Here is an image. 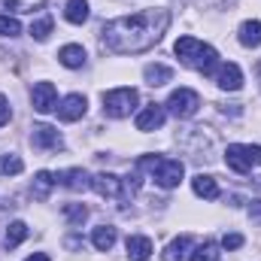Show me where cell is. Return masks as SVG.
Segmentation results:
<instances>
[{
  "mask_svg": "<svg viewBox=\"0 0 261 261\" xmlns=\"http://www.w3.org/2000/svg\"><path fill=\"white\" fill-rule=\"evenodd\" d=\"M164 119H167V110H164L161 103H149L146 110L137 113V130H143V134L158 130L161 125H164Z\"/></svg>",
  "mask_w": 261,
  "mask_h": 261,
  "instance_id": "12",
  "label": "cell"
},
{
  "mask_svg": "<svg viewBox=\"0 0 261 261\" xmlns=\"http://www.w3.org/2000/svg\"><path fill=\"white\" fill-rule=\"evenodd\" d=\"M85 110H88L85 94H67V97H61V103L55 107V113H58L61 122H79L85 116Z\"/></svg>",
  "mask_w": 261,
  "mask_h": 261,
  "instance_id": "10",
  "label": "cell"
},
{
  "mask_svg": "<svg viewBox=\"0 0 261 261\" xmlns=\"http://www.w3.org/2000/svg\"><path fill=\"white\" fill-rule=\"evenodd\" d=\"M58 61L70 70H79V67L85 64V49L79 46V43H67L61 46V52H58Z\"/></svg>",
  "mask_w": 261,
  "mask_h": 261,
  "instance_id": "16",
  "label": "cell"
},
{
  "mask_svg": "<svg viewBox=\"0 0 261 261\" xmlns=\"http://www.w3.org/2000/svg\"><path fill=\"white\" fill-rule=\"evenodd\" d=\"M31 103H34L37 113H52V110L58 107V91H55V85H52V82H37L34 91H31Z\"/></svg>",
  "mask_w": 261,
  "mask_h": 261,
  "instance_id": "11",
  "label": "cell"
},
{
  "mask_svg": "<svg viewBox=\"0 0 261 261\" xmlns=\"http://www.w3.org/2000/svg\"><path fill=\"white\" fill-rule=\"evenodd\" d=\"M64 216H67V222H70V225H76V228H79V225L88 219V210H85L82 203H67V206H64Z\"/></svg>",
  "mask_w": 261,
  "mask_h": 261,
  "instance_id": "27",
  "label": "cell"
},
{
  "mask_svg": "<svg viewBox=\"0 0 261 261\" xmlns=\"http://www.w3.org/2000/svg\"><path fill=\"white\" fill-rule=\"evenodd\" d=\"M91 189L107 200H125V182L116 173H94L91 176Z\"/></svg>",
  "mask_w": 261,
  "mask_h": 261,
  "instance_id": "7",
  "label": "cell"
},
{
  "mask_svg": "<svg viewBox=\"0 0 261 261\" xmlns=\"http://www.w3.org/2000/svg\"><path fill=\"white\" fill-rule=\"evenodd\" d=\"M219 258H222V252H219V243H213V240L197 243L195 255H192V261H219Z\"/></svg>",
  "mask_w": 261,
  "mask_h": 261,
  "instance_id": "25",
  "label": "cell"
},
{
  "mask_svg": "<svg viewBox=\"0 0 261 261\" xmlns=\"http://www.w3.org/2000/svg\"><path fill=\"white\" fill-rule=\"evenodd\" d=\"M28 231H31V228H28L24 222H12V225L6 228V237H3L6 249H15V246H18V243H21V240L28 237Z\"/></svg>",
  "mask_w": 261,
  "mask_h": 261,
  "instance_id": "23",
  "label": "cell"
},
{
  "mask_svg": "<svg viewBox=\"0 0 261 261\" xmlns=\"http://www.w3.org/2000/svg\"><path fill=\"white\" fill-rule=\"evenodd\" d=\"M167 28H170V9L161 6L140 9L134 15L107 21L100 28V46L113 55H140L149 52L155 43H161Z\"/></svg>",
  "mask_w": 261,
  "mask_h": 261,
  "instance_id": "1",
  "label": "cell"
},
{
  "mask_svg": "<svg viewBox=\"0 0 261 261\" xmlns=\"http://www.w3.org/2000/svg\"><path fill=\"white\" fill-rule=\"evenodd\" d=\"M49 34H52V15H43V18L31 21V37H34L37 43H46Z\"/></svg>",
  "mask_w": 261,
  "mask_h": 261,
  "instance_id": "26",
  "label": "cell"
},
{
  "mask_svg": "<svg viewBox=\"0 0 261 261\" xmlns=\"http://www.w3.org/2000/svg\"><path fill=\"white\" fill-rule=\"evenodd\" d=\"M243 246V237L240 234H225L222 237V249H240Z\"/></svg>",
  "mask_w": 261,
  "mask_h": 261,
  "instance_id": "29",
  "label": "cell"
},
{
  "mask_svg": "<svg viewBox=\"0 0 261 261\" xmlns=\"http://www.w3.org/2000/svg\"><path fill=\"white\" fill-rule=\"evenodd\" d=\"M225 164L237 173H249L252 167H261V146H246V143H231L225 152Z\"/></svg>",
  "mask_w": 261,
  "mask_h": 261,
  "instance_id": "5",
  "label": "cell"
},
{
  "mask_svg": "<svg viewBox=\"0 0 261 261\" xmlns=\"http://www.w3.org/2000/svg\"><path fill=\"white\" fill-rule=\"evenodd\" d=\"M143 76H146V82L152 85V88H158V85H164V82H170L173 79V70L167 64H149L143 70Z\"/></svg>",
  "mask_w": 261,
  "mask_h": 261,
  "instance_id": "22",
  "label": "cell"
},
{
  "mask_svg": "<svg viewBox=\"0 0 261 261\" xmlns=\"http://www.w3.org/2000/svg\"><path fill=\"white\" fill-rule=\"evenodd\" d=\"M137 170H149L152 179H155V186H161V189H176L182 182V176H186L182 161L164 158V155H143L137 161Z\"/></svg>",
  "mask_w": 261,
  "mask_h": 261,
  "instance_id": "3",
  "label": "cell"
},
{
  "mask_svg": "<svg viewBox=\"0 0 261 261\" xmlns=\"http://www.w3.org/2000/svg\"><path fill=\"white\" fill-rule=\"evenodd\" d=\"M24 261H52V258H49L46 252H34V255H28Z\"/></svg>",
  "mask_w": 261,
  "mask_h": 261,
  "instance_id": "32",
  "label": "cell"
},
{
  "mask_svg": "<svg viewBox=\"0 0 261 261\" xmlns=\"http://www.w3.org/2000/svg\"><path fill=\"white\" fill-rule=\"evenodd\" d=\"M58 186V173H49V170H40L37 176H34V182H31V192L37 200H46V197L52 195V189Z\"/></svg>",
  "mask_w": 261,
  "mask_h": 261,
  "instance_id": "15",
  "label": "cell"
},
{
  "mask_svg": "<svg viewBox=\"0 0 261 261\" xmlns=\"http://www.w3.org/2000/svg\"><path fill=\"white\" fill-rule=\"evenodd\" d=\"M164 107L176 119H192L197 110H200V97H197V91H192V88H176V91H170V97H167Z\"/></svg>",
  "mask_w": 261,
  "mask_h": 261,
  "instance_id": "6",
  "label": "cell"
},
{
  "mask_svg": "<svg viewBox=\"0 0 261 261\" xmlns=\"http://www.w3.org/2000/svg\"><path fill=\"white\" fill-rule=\"evenodd\" d=\"M173 52L186 67H192V70L203 73V76H216V70H219V52L210 43L197 40V37H179Z\"/></svg>",
  "mask_w": 261,
  "mask_h": 261,
  "instance_id": "2",
  "label": "cell"
},
{
  "mask_svg": "<svg viewBox=\"0 0 261 261\" xmlns=\"http://www.w3.org/2000/svg\"><path fill=\"white\" fill-rule=\"evenodd\" d=\"M249 216H252V222H261V200L249 203Z\"/></svg>",
  "mask_w": 261,
  "mask_h": 261,
  "instance_id": "31",
  "label": "cell"
},
{
  "mask_svg": "<svg viewBox=\"0 0 261 261\" xmlns=\"http://www.w3.org/2000/svg\"><path fill=\"white\" fill-rule=\"evenodd\" d=\"M31 143H34V149H40V152H58V149H64L61 134L52 128V125H34Z\"/></svg>",
  "mask_w": 261,
  "mask_h": 261,
  "instance_id": "8",
  "label": "cell"
},
{
  "mask_svg": "<svg viewBox=\"0 0 261 261\" xmlns=\"http://www.w3.org/2000/svg\"><path fill=\"white\" fill-rule=\"evenodd\" d=\"M192 189H195V195L203 197V200H216V197H219V182H216L210 173H197L195 179H192Z\"/></svg>",
  "mask_w": 261,
  "mask_h": 261,
  "instance_id": "17",
  "label": "cell"
},
{
  "mask_svg": "<svg viewBox=\"0 0 261 261\" xmlns=\"http://www.w3.org/2000/svg\"><path fill=\"white\" fill-rule=\"evenodd\" d=\"M128 258L130 261H149V255H152V240L149 237H140V234H134V237H128Z\"/></svg>",
  "mask_w": 261,
  "mask_h": 261,
  "instance_id": "18",
  "label": "cell"
},
{
  "mask_svg": "<svg viewBox=\"0 0 261 261\" xmlns=\"http://www.w3.org/2000/svg\"><path fill=\"white\" fill-rule=\"evenodd\" d=\"M88 15H91L88 0H67L64 18L70 21V24H85V21H88Z\"/></svg>",
  "mask_w": 261,
  "mask_h": 261,
  "instance_id": "20",
  "label": "cell"
},
{
  "mask_svg": "<svg viewBox=\"0 0 261 261\" xmlns=\"http://www.w3.org/2000/svg\"><path fill=\"white\" fill-rule=\"evenodd\" d=\"M237 37H240V43L246 46V49H258L261 46V21H243L240 24V31H237Z\"/></svg>",
  "mask_w": 261,
  "mask_h": 261,
  "instance_id": "19",
  "label": "cell"
},
{
  "mask_svg": "<svg viewBox=\"0 0 261 261\" xmlns=\"http://www.w3.org/2000/svg\"><path fill=\"white\" fill-rule=\"evenodd\" d=\"M116 228L113 225H100V228H94V234H91V243H94V249H100V252H110L113 246H116Z\"/></svg>",
  "mask_w": 261,
  "mask_h": 261,
  "instance_id": "21",
  "label": "cell"
},
{
  "mask_svg": "<svg viewBox=\"0 0 261 261\" xmlns=\"http://www.w3.org/2000/svg\"><path fill=\"white\" fill-rule=\"evenodd\" d=\"M21 34V24L15 15H0V37H18Z\"/></svg>",
  "mask_w": 261,
  "mask_h": 261,
  "instance_id": "28",
  "label": "cell"
},
{
  "mask_svg": "<svg viewBox=\"0 0 261 261\" xmlns=\"http://www.w3.org/2000/svg\"><path fill=\"white\" fill-rule=\"evenodd\" d=\"M137 88H113L103 91V116L110 119H125L137 110Z\"/></svg>",
  "mask_w": 261,
  "mask_h": 261,
  "instance_id": "4",
  "label": "cell"
},
{
  "mask_svg": "<svg viewBox=\"0 0 261 261\" xmlns=\"http://www.w3.org/2000/svg\"><path fill=\"white\" fill-rule=\"evenodd\" d=\"M21 170H24V161H21L15 152L0 155V176H15V173H21Z\"/></svg>",
  "mask_w": 261,
  "mask_h": 261,
  "instance_id": "24",
  "label": "cell"
},
{
  "mask_svg": "<svg viewBox=\"0 0 261 261\" xmlns=\"http://www.w3.org/2000/svg\"><path fill=\"white\" fill-rule=\"evenodd\" d=\"M195 237L192 234H179L176 240H170L167 246H164V252H161V258L164 261H192L195 255Z\"/></svg>",
  "mask_w": 261,
  "mask_h": 261,
  "instance_id": "9",
  "label": "cell"
},
{
  "mask_svg": "<svg viewBox=\"0 0 261 261\" xmlns=\"http://www.w3.org/2000/svg\"><path fill=\"white\" fill-rule=\"evenodd\" d=\"M58 182L70 189V192H85V189H91V176L82 170V167H70V170H61L58 173Z\"/></svg>",
  "mask_w": 261,
  "mask_h": 261,
  "instance_id": "14",
  "label": "cell"
},
{
  "mask_svg": "<svg viewBox=\"0 0 261 261\" xmlns=\"http://www.w3.org/2000/svg\"><path fill=\"white\" fill-rule=\"evenodd\" d=\"M216 85L222 91H240L243 88V70L237 64H219V70H216Z\"/></svg>",
  "mask_w": 261,
  "mask_h": 261,
  "instance_id": "13",
  "label": "cell"
},
{
  "mask_svg": "<svg viewBox=\"0 0 261 261\" xmlns=\"http://www.w3.org/2000/svg\"><path fill=\"white\" fill-rule=\"evenodd\" d=\"M9 119H12L9 100H6V94H0V128H3V125H9Z\"/></svg>",
  "mask_w": 261,
  "mask_h": 261,
  "instance_id": "30",
  "label": "cell"
}]
</instances>
